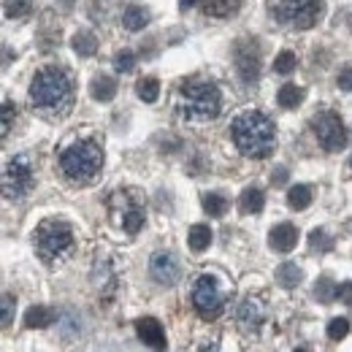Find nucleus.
I'll return each instance as SVG.
<instances>
[{"instance_id":"1","label":"nucleus","mask_w":352,"mask_h":352,"mask_svg":"<svg viewBox=\"0 0 352 352\" xmlns=\"http://www.w3.org/2000/svg\"><path fill=\"white\" fill-rule=\"evenodd\" d=\"M30 106L44 117H65L74 106L71 76L57 65L41 68L30 82Z\"/></svg>"},{"instance_id":"2","label":"nucleus","mask_w":352,"mask_h":352,"mask_svg":"<svg viewBox=\"0 0 352 352\" xmlns=\"http://www.w3.org/2000/svg\"><path fill=\"white\" fill-rule=\"evenodd\" d=\"M230 135H233V144L236 149L244 155V157H268L276 146V131H274V122L265 117L263 111H244L233 120L230 125Z\"/></svg>"},{"instance_id":"3","label":"nucleus","mask_w":352,"mask_h":352,"mask_svg":"<svg viewBox=\"0 0 352 352\" xmlns=\"http://www.w3.org/2000/svg\"><path fill=\"white\" fill-rule=\"evenodd\" d=\"M103 168V149L95 141H74L60 152V171L74 184H89Z\"/></svg>"},{"instance_id":"4","label":"nucleus","mask_w":352,"mask_h":352,"mask_svg":"<svg viewBox=\"0 0 352 352\" xmlns=\"http://www.w3.org/2000/svg\"><path fill=\"white\" fill-rule=\"evenodd\" d=\"M179 109L192 122H209L222 109L220 89L212 82H187L179 89Z\"/></svg>"},{"instance_id":"5","label":"nucleus","mask_w":352,"mask_h":352,"mask_svg":"<svg viewBox=\"0 0 352 352\" xmlns=\"http://www.w3.org/2000/svg\"><path fill=\"white\" fill-rule=\"evenodd\" d=\"M36 250L44 263H57L74 250V230L63 220H44L36 230Z\"/></svg>"},{"instance_id":"6","label":"nucleus","mask_w":352,"mask_h":352,"mask_svg":"<svg viewBox=\"0 0 352 352\" xmlns=\"http://www.w3.org/2000/svg\"><path fill=\"white\" fill-rule=\"evenodd\" d=\"M271 14L285 28L307 30L317 25L322 14V0H271Z\"/></svg>"},{"instance_id":"7","label":"nucleus","mask_w":352,"mask_h":352,"mask_svg":"<svg viewBox=\"0 0 352 352\" xmlns=\"http://www.w3.org/2000/svg\"><path fill=\"white\" fill-rule=\"evenodd\" d=\"M192 307L204 320H217L222 314L225 298H222V290L214 276L204 274V276L195 279V285H192Z\"/></svg>"},{"instance_id":"8","label":"nucleus","mask_w":352,"mask_h":352,"mask_svg":"<svg viewBox=\"0 0 352 352\" xmlns=\"http://www.w3.org/2000/svg\"><path fill=\"white\" fill-rule=\"evenodd\" d=\"M33 163L28 155H16L6 163V171H3V195L6 198H22L30 192L33 187Z\"/></svg>"},{"instance_id":"9","label":"nucleus","mask_w":352,"mask_h":352,"mask_svg":"<svg viewBox=\"0 0 352 352\" xmlns=\"http://www.w3.org/2000/svg\"><path fill=\"white\" fill-rule=\"evenodd\" d=\"M311 131L317 135L320 146L328 149V152H339L344 144H347V131H344V122L339 120V114L333 111H322L311 120Z\"/></svg>"},{"instance_id":"10","label":"nucleus","mask_w":352,"mask_h":352,"mask_svg":"<svg viewBox=\"0 0 352 352\" xmlns=\"http://www.w3.org/2000/svg\"><path fill=\"white\" fill-rule=\"evenodd\" d=\"M233 63H236V71H239L241 82H247V85L258 82V76H261V54H258V46L252 44V41L236 44Z\"/></svg>"},{"instance_id":"11","label":"nucleus","mask_w":352,"mask_h":352,"mask_svg":"<svg viewBox=\"0 0 352 352\" xmlns=\"http://www.w3.org/2000/svg\"><path fill=\"white\" fill-rule=\"evenodd\" d=\"M149 274H152V279L157 285L171 287V285H176V279H179V261H176L171 252H157L149 261Z\"/></svg>"},{"instance_id":"12","label":"nucleus","mask_w":352,"mask_h":352,"mask_svg":"<svg viewBox=\"0 0 352 352\" xmlns=\"http://www.w3.org/2000/svg\"><path fill=\"white\" fill-rule=\"evenodd\" d=\"M135 333H138V339H141L149 350H155V352L166 350V331H163V325H160L155 317L138 320V322H135Z\"/></svg>"},{"instance_id":"13","label":"nucleus","mask_w":352,"mask_h":352,"mask_svg":"<svg viewBox=\"0 0 352 352\" xmlns=\"http://www.w3.org/2000/svg\"><path fill=\"white\" fill-rule=\"evenodd\" d=\"M190 6H198L204 14H209V16H233L236 11H239V6H241V0H182V8L187 11Z\"/></svg>"},{"instance_id":"14","label":"nucleus","mask_w":352,"mask_h":352,"mask_svg":"<svg viewBox=\"0 0 352 352\" xmlns=\"http://www.w3.org/2000/svg\"><path fill=\"white\" fill-rule=\"evenodd\" d=\"M268 244H271V250H276V252H290V250L298 244V228L290 225V222H279V225L271 230Z\"/></svg>"},{"instance_id":"15","label":"nucleus","mask_w":352,"mask_h":352,"mask_svg":"<svg viewBox=\"0 0 352 352\" xmlns=\"http://www.w3.org/2000/svg\"><path fill=\"white\" fill-rule=\"evenodd\" d=\"M236 317L244 328H261V322L265 320V309L261 307L258 298H244L236 309Z\"/></svg>"},{"instance_id":"16","label":"nucleus","mask_w":352,"mask_h":352,"mask_svg":"<svg viewBox=\"0 0 352 352\" xmlns=\"http://www.w3.org/2000/svg\"><path fill=\"white\" fill-rule=\"evenodd\" d=\"M92 98L95 100H100V103H109L114 95H117V82H114V76H106V74H98L95 79H92Z\"/></svg>"},{"instance_id":"17","label":"nucleus","mask_w":352,"mask_h":352,"mask_svg":"<svg viewBox=\"0 0 352 352\" xmlns=\"http://www.w3.org/2000/svg\"><path fill=\"white\" fill-rule=\"evenodd\" d=\"M263 206H265V198L258 187H247V190L241 192V198H239V209H241L244 214H261Z\"/></svg>"},{"instance_id":"18","label":"nucleus","mask_w":352,"mask_h":352,"mask_svg":"<svg viewBox=\"0 0 352 352\" xmlns=\"http://www.w3.org/2000/svg\"><path fill=\"white\" fill-rule=\"evenodd\" d=\"M122 25H125V30H144L146 25H149V14H146V8H141V6H128L125 8V14H122Z\"/></svg>"},{"instance_id":"19","label":"nucleus","mask_w":352,"mask_h":352,"mask_svg":"<svg viewBox=\"0 0 352 352\" xmlns=\"http://www.w3.org/2000/svg\"><path fill=\"white\" fill-rule=\"evenodd\" d=\"M187 244L192 252H204L209 244H212V230L209 225H192L190 228V236H187Z\"/></svg>"},{"instance_id":"20","label":"nucleus","mask_w":352,"mask_h":352,"mask_svg":"<svg viewBox=\"0 0 352 352\" xmlns=\"http://www.w3.org/2000/svg\"><path fill=\"white\" fill-rule=\"evenodd\" d=\"M141 225H144V209L138 206V204H125V209H122V228L128 230V233H138L141 230Z\"/></svg>"},{"instance_id":"21","label":"nucleus","mask_w":352,"mask_h":352,"mask_svg":"<svg viewBox=\"0 0 352 352\" xmlns=\"http://www.w3.org/2000/svg\"><path fill=\"white\" fill-rule=\"evenodd\" d=\"M276 100H279L282 109H296L304 100V89L296 87V85H285V87H279V92H276Z\"/></svg>"},{"instance_id":"22","label":"nucleus","mask_w":352,"mask_h":352,"mask_svg":"<svg viewBox=\"0 0 352 352\" xmlns=\"http://www.w3.org/2000/svg\"><path fill=\"white\" fill-rule=\"evenodd\" d=\"M49 322H54V314H52V309L46 307H30L28 314H25V325L28 328H46Z\"/></svg>"},{"instance_id":"23","label":"nucleus","mask_w":352,"mask_h":352,"mask_svg":"<svg viewBox=\"0 0 352 352\" xmlns=\"http://www.w3.org/2000/svg\"><path fill=\"white\" fill-rule=\"evenodd\" d=\"M287 204H290V209H307L309 204H311V190H309V184H296V187H290V192H287Z\"/></svg>"},{"instance_id":"24","label":"nucleus","mask_w":352,"mask_h":352,"mask_svg":"<svg viewBox=\"0 0 352 352\" xmlns=\"http://www.w3.org/2000/svg\"><path fill=\"white\" fill-rule=\"evenodd\" d=\"M301 268L296 263H282L279 268H276V279H279V285L282 287H296L298 282H301Z\"/></svg>"},{"instance_id":"25","label":"nucleus","mask_w":352,"mask_h":352,"mask_svg":"<svg viewBox=\"0 0 352 352\" xmlns=\"http://www.w3.org/2000/svg\"><path fill=\"white\" fill-rule=\"evenodd\" d=\"M135 92H138V98H141L144 103H155L157 95H160V82L152 79V76H146V79H141V82L135 85Z\"/></svg>"},{"instance_id":"26","label":"nucleus","mask_w":352,"mask_h":352,"mask_svg":"<svg viewBox=\"0 0 352 352\" xmlns=\"http://www.w3.org/2000/svg\"><path fill=\"white\" fill-rule=\"evenodd\" d=\"M74 49H76V54H82V57H92L95 49H98V38H95L92 33H87V30H82V33L74 36Z\"/></svg>"},{"instance_id":"27","label":"nucleus","mask_w":352,"mask_h":352,"mask_svg":"<svg viewBox=\"0 0 352 352\" xmlns=\"http://www.w3.org/2000/svg\"><path fill=\"white\" fill-rule=\"evenodd\" d=\"M6 16L8 19H25L33 11V0H6Z\"/></svg>"},{"instance_id":"28","label":"nucleus","mask_w":352,"mask_h":352,"mask_svg":"<svg viewBox=\"0 0 352 352\" xmlns=\"http://www.w3.org/2000/svg\"><path fill=\"white\" fill-rule=\"evenodd\" d=\"M204 209L212 217H222L228 212V201L222 195H217V192H209V195H204Z\"/></svg>"},{"instance_id":"29","label":"nucleus","mask_w":352,"mask_h":352,"mask_svg":"<svg viewBox=\"0 0 352 352\" xmlns=\"http://www.w3.org/2000/svg\"><path fill=\"white\" fill-rule=\"evenodd\" d=\"M296 63H298V60H296V54L285 49V52H279V57L274 60V71L285 76V74H290V71H296Z\"/></svg>"},{"instance_id":"30","label":"nucleus","mask_w":352,"mask_h":352,"mask_svg":"<svg viewBox=\"0 0 352 352\" xmlns=\"http://www.w3.org/2000/svg\"><path fill=\"white\" fill-rule=\"evenodd\" d=\"M347 333H350V322H347L344 317H333V320L328 322V339H333V342H342Z\"/></svg>"},{"instance_id":"31","label":"nucleus","mask_w":352,"mask_h":352,"mask_svg":"<svg viewBox=\"0 0 352 352\" xmlns=\"http://www.w3.org/2000/svg\"><path fill=\"white\" fill-rule=\"evenodd\" d=\"M133 65H135V54H133L131 49L117 52V57H114V68H117L120 74H128V71H133Z\"/></svg>"},{"instance_id":"32","label":"nucleus","mask_w":352,"mask_h":352,"mask_svg":"<svg viewBox=\"0 0 352 352\" xmlns=\"http://www.w3.org/2000/svg\"><path fill=\"white\" fill-rule=\"evenodd\" d=\"M314 296H317L320 301H333V298H336V285H333L331 279H320V282L314 285Z\"/></svg>"},{"instance_id":"33","label":"nucleus","mask_w":352,"mask_h":352,"mask_svg":"<svg viewBox=\"0 0 352 352\" xmlns=\"http://www.w3.org/2000/svg\"><path fill=\"white\" fill-rule=\"evenodd\" d=\"M14 117H16V109H14V103L6 98V100H3V135H8Z\"/></svg>"},{"instance_id":"34","label":"nucleus","mask_w":352,"mask_h":352,"mask_svg":"<svg viewBox=\"0 0 352 352\" xmlns=\"http://www.w3.org/2000/svg\"><path fill=\"white\" fill-rule=\"evenodd\" d=\"M309 244H311L314 250H320V252H328V250H331V239L325 236V230H314L311 239H309Z\"/></svg>"},{"instance_id":"35","label":"nucleus","mask_w":352,"mask_h":352,"mask_svg":"<svg viewBox=\"0 0 352 352\" xmlns=\"http://www.w3.org/2000/svg\"><path fill=\"white\" fill-rule=\"evenodd\" d=\"M11 320H14V298L3 293V325H11Z\"/></svg>"},{"instance_id":"36","label":"nucleus","mask_w":352,"mask_h":352,"mask_svg":"<svg viewBox=\"0 0 352 352\" xmlns=\"http://www.w3.org/2000/svg\"><path fill=\"white\" fill-rule=\"evenodd\" d=\"M336 298L344 301V304H352V282H342L336 285Z\"/></svg>"},{"instance_id":"37","label":"nucleus","mask_w":352,"mask_h":352,"mask_svg":"<svg viewBox=\"0 0 352 352\" xmlns=\"http://www.w3.org/2000/svg\"><path fill=\"white\" fill-rule=\"evenodd\" d=\"M339 87L352 92V68H344V71L339 74Z\"/></svg>"},{"instance_id":"38","label":"nucleus","mask_w":352,"mask_h":352,"mask_svg":"<svg viewBox=\"0 0 352 352\" xmlns=\"http://www.w3.org/2000/svg\"><path fill=\"white\" fill-rule=\"evenodd\" d=\"M201 352H220V350H217L214 344H206V347H204V350H201Z\"/></svg>"},{"instance_id":"39","label":"nucleus","mask_w":352,"mask_h":352,"mask_svg":"<svg viewBox=\"0 0 352 352\" xmlns=\"http://www.w3.org/2000/svg\"><path fill=\"white\" fill-rule=\"evenodd\" d=\"M296 352H307V350H296Z\"/></svg>"},{"instance_id":"40","label":"nucleus","mask_w":352,"mask_h":352,"mask_svg":"<svg viewBox=\"0 0 352 352\" xmlns=\"http://www.w3.org/2000/svg\"><path fill=\"white\" fill-rule=\"evenodd\" d=\"M350 25H352V16H350Z\"/></svg>"},{"instance_id":"41","label":"nucleus","mask_w":352,"mask_h":352,"mask_svg":"<svg viewBox=\"0 0 352 352\" xmlns=\"http://www.w3.org/2000/svg\"><path fill=\"white\" fill-rule=\"evenodd\" d=\"M350 166H352V160H350Z\"/></svg>"}]
</instances>
